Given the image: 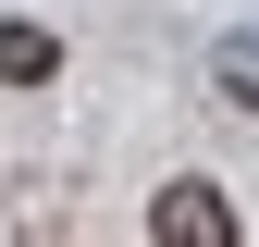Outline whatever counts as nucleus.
<instances>
[{"instance_id": "nucleus-1", "label": "nucleus", "mask_w": 259, "mask_h": 247, "mask_svg": "<svg viewBox=\"0 0 259 247\" xmlns=\"http://www.w3.org/2000/svg\"><path fill=\"white\" fill-rule=\"evenodd\" d=\"M148 235H160V247H235L247 223H235V198H222L210 173H185V185H160V198H148Z\"/></svg>"}, {"instance_id": "nucleus-2", "label": "nucleus", "mask_w": 259, "mask_h": 247, "mask_svg": "<svg viewBox=\"0 0 259 247\" xmlns=\"http://www.w3.org/2000/svg\"><path fill=\"white\" fill-rule=\"evenodd\" d=\"M50 74H62V37L13 13V25H0V87H50Z\"/></svg>"}, {"instance_id": "nucleus-3", "label": "nucleus", "mask_w": 259, "mask_h": 247, "mask_svg": "<svg viewBox=\"0 0 259 247\" xmlns=\"http://www.w3.org/2000/svg\"><path fill=\"white\" fill-rule=\"evenodd\" d=\"M210 87H222L235 111H259V37H222V50H210Z\"/></svg>"}]
</instances>
